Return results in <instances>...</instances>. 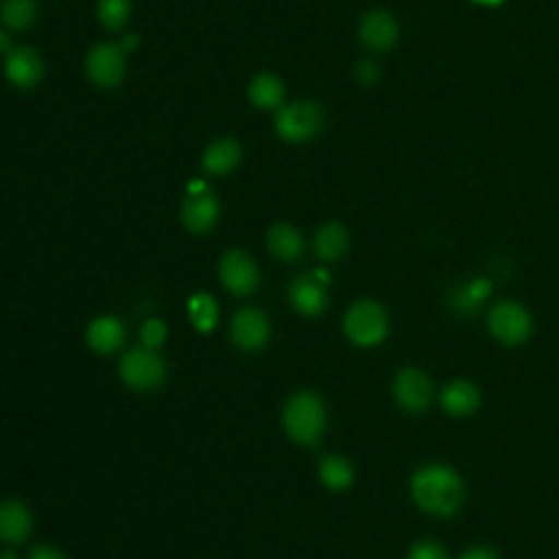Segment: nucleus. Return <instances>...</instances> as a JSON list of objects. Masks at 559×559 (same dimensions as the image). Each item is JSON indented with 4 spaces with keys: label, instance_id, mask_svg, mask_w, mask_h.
<instances>
[{
    "label": "nucleus",
    "instance_id": "1",
    "mask_svg": "<svg viewBox=\"0 0 559 559\" xmlns=\"http://www.w3.org/2000/svg\"><path fill=\"white\" fill-rule=\"evenodd\" d=\"M411 493L419 509L432 515H452L459 511L465 498V487L452 467L430 463L415 472L411 480Z\"/></svg>",
    "mask_w": 559,
    "mask_h": 559
},
{
    "label": "nucleus",
    "instance_id": "2",
    "mask_svg": "<svg viewBox=\"0 0 559 559\" xmlns=\"http://www.w3.org/2000/svg\"><path fill=\"white\" fill-rule=\"evenodd\" d=\"M284 428L288 437L297 443L310 445L317 443L325 430V408L319 395L310 391L295 393L288 397L284 413H282Z\"/></svg>",
    "mask_w": 559,
    "mask_h": 559
},
{
    "label": "nucleus",
    "instance_id": "3",
    "mask_svg": "<svg viewBox=\"0 0 559 559\" xmlns=\"http://www.w3.org/2000/svg\"><path fill=\"white\" fill-rule=\"evenodd\" d=\"M389 332V319L380 304L362 299L356 301L345 314V334L360 347H371L384 341Z\"/></svg>",
    "mask_w": 559,
    "mask_h": 559
},
{
    "label": "nucleus",
    "instance_id": "4",
    "mask_svg": "<svg viewBox=\"0 0 559 559\" xmlns=\"http://www.w3.org/2000/svg\"><path fill=\"white\" fill-rule=\"evenodd\" d=\"M120 378L135 391H151L164 382V360L148 347H135L120 358Z\"/></svg>",
    "mask_w": 559,
    "mask_h": 559
},
{
    "label": "nucleus",
    "instance_id": "5",
    "mask_svg": "<svg viewBox=\"0 0 559 559\" xmlns=\"http://www.w3.org/2000/svg\"><path fill=\"white\" fill-rule=\"evenodd\" d=\"M323 111L319 105L297 100L282 107L275 116V129L286 142H306L321 131Z\"/></svg>",
    "mask_w": 559,
    "mask_h": 559
},
{
    "label": "nucleus",
    "instance_id": "6",
    "mask_svg": "<svg viewBox=\"0 0 559 559\" xmlns=\"http://www.w3.org/2000/svg\"><path fill=\"white\" fill-rule=\"evenodd\" d=\"M489 332L504 345H520L531 336V317L515 301H500L487 317Z\"/></svg>",
    "mask_w": 559,
    "mask_h": 559
},
{
    "label": "nucleus",
    "instance_id": "7",
    "mask_svg": "<svg viewBox=\"0 0 559 559\" xmlns=\"http://www.w3.org/2000/svg\"><path fill=\"white\" fill-rule=\"evenodd\" d=\"M85 72L98 87H114L124 76V50L116 44H96L85 57Z\"/></svg>",
    "mask_w": 559,
    "mask_h": 559
},
{
    "label": "nucleus",
    "instance_id": "8",
    "mask_svg": "<svg viewBox=\"0 0 559 559\" xmlns=\"http://www.w3.org/2000/svg\"><path fill=\"white\" fill-rule=\"evenodd\" d=\"M218 277L234 295H249L258 288V264L245 251H227L218 262Z\"/></svg>",
    "mask_w": 559,
    "mask_h": 559
},
{
    "label": "nucleus",
    "instance_id": "9",
    "mask_svg": "<svg viewBox=\"0 0 559 559\" xmlns=\"http://www.w3.org/2000/svg\"><path fill=\"white\" fill-rule=\"evenodd\" d=\"M216 218L218 203L214 194L201 181H194V186H190V194L181 205V221L186 229L192 234H205L214 227Z\"/></svg>",
    "mask_w": 559,
    "mask_h": 559
},
{
    "label": "nucleus",
    "instance_id": "10",
    "mask_svg": "<svg viewBox=\"0 0 559 559\" xmlns=\"http://www.w3.org/2000/svg\"><path fill=\"white\" fill-rule=\"evenodd\" d=\"M328 275L323 271L306 273L290 284V304L304 317H319L328 306Z\"/></svg>",
    "mask_w": 559,
    "mask_h": 559
},
{
    "label": "nucleus",
    "instance_id": "11",
    "mask_svg": "<svg viewBox=\"0 0 559 559\" xmlns=\"http://www.w3.org/2000/svg\"><path fill=\"white\" fill-rule=\"evenodd\" d=\"M229 334H231V341L240 349L255 352L266 345L271 328H269L266 317L258 308H242L234 314Z\"/></svg>",
    "mask_w": 559,
    "mask_h": 559
},
{
    "label": "nucleus",
    "instance_id": "12",
    "mask_svg": "<svg viewBox=\"0 0 559 559\" xmlns=\"http://www.w3.org/2000/svg\"><path fill=\"white\" fill-rule=\"evenodd\" d=\"M395 400L408 411H424L432 400V382L417 367H404L393 382Z\"/></svg>",
    "mask_w": 559,
    "mask_h": 559
},
{
    "label": "nucleus",
    "instance_id": "13",
    "mask_svg": "<svg viewBox=\"0 0 559 559\" xmlns=\"http://www.w3.org/2000/svg\"><path fill=\"white\" fill-rule=\"evenodd\" d=\"M358 33H360V41L369 50H376V52L391 50L397 41V35H400L397 22L393 20V15L382 11V9L365 13L362 20H360Z\"/></svg>",
    "mask_w": 559,
    "mask_h": 559
},
{
    "label": "nucleus",
    "instance_id": "14",
    "mask_svg": "<svg viewBox=\"0 0 559 559\" xmlns=\"http://www.w3.org/2000/svg\"><path fill=\"white\" fill-rule=\"evenodd\" d=\"M4 72L13 85L33 87L35 83H39V79L44 74V63L35 50L15 48L13 52L7 55Z\"/></svg>",
    "mask_w": 559,
    "mask_h": 559
},
{
    "label": "nucleus",
    "instance_id": "15",
    "mask_svg": "<svg viewBox=\"0 0 559 559\" xmlns=\"http://www.w3.org/2000/svg\"><path fill=\"white\" fill-rule=\"evenodd\" d=\"M441 406L452 417H467L472 415L480 404V393L469 380H452L443 386Z\"/></svg>",
    "mask_w": 559,
    "mask_h": 559
},
{
    "label": "nucleus",
    "instance_id": "16",
    "mask_svg": "<svg viewBox=\"0 0 559 559\" xmlns=\"http://www.w3.org/2000/svg\"><path fill=\"white\" fill-rule=\"evenodd\" d=\"M33 526L31 511L20 500H7L0 507V537L9 544H17L28 537Z\"/></svg>",
    "mask_w": 559,
    "mask_h": 559
},
{
    "label": "nucleus",
    "instance_id": "17",
    "mask_svg": "<svg viewBox=\"0 0 559 559\" xmlns=\"http://www.w3.org/2000/svg\"><path fill=\"white\" fill-rule=\"evenodd\" d=\"M87 345L98 354L116 352L124 341V328L116 317H98L87 325Z\"/></svg>",
    "mask_w": 559,
    "mask_h": 559
},
{
    "label": "nucleus",
    "instance_id": "18",
    "mask_svg": "<svg viewBox=\"0 0 559 559\" xmlns=\"http://www.w3.org/2000/svg\"><path fill=\"white\" fill-rule=\"evenodd\" d=\"M242 157V148L231 138H221L212 142L203 153V168L212 175H225L238 166Z\"/></svg>",
    "mask_w": 559,
    "mask_h": 559
},
{
    "label": "nucleus",
    "instance_id": "19",
    "mask_svg": "<svg viewBox=\"0 0 559 559\" xmlns=\"http://www.w3.org/2000/svg\"><path fill=\"white\" fill-rule=\"evenodd\" d=\"M347 245H349V236L345 227L338 223H325L314 236V253L319 260H325V262L343 258V253L347 251Z\"/></svg>",
    "mask_w": 559,
    "mask_h": 559
},
{
    "label": "nucleus",
    "instance_id": "20",
    "mask_svg": "<svg viewBox=\"0 0 559 559\" xmlns=\"http://www.w3.org/2000/svg\"><path fill=\"white\" fill-rule=\"evenodd\" d=\"M266 245L271 249V253L280 260H297L301 249H304V240H301V234L293 227V225H286V223H280V225H273L269 236H266Z\"/></svg>",
    "mask_w": 559,
    "mask_h": 559
},
{
    "label": "nucleus",
    "instance_id": "21",
    "mask_svg": "<svg viewBox=\"0 0 559 559\" xmlns=\"http://www.w3.org/2000/svg\"><path fill=\"white\" fill-rule=\"evenodd\" d=\"M284 98V85L275 74L262 72L249 83V100L260 109H273Z\"/></svg>",
    "mask_w": 559,
    "mask_h": 559
},
{
    "label": "nucleus",
    "instance_id": "22",
    "mask_svg": "<svg viewBox=\"0 0 559 559\" xmlns=\"http://www.w3.org/2000/svg\"><path fill=\"white\" fill-rule=\"evenodd\" d=\"M319 476H321V483L328 487V489H334V491H343L352 485L354 480V469L352 465L343 459V456H336V454H330L321 461L319 465Z\"/></svg>",
    "mask_w": 559,
    "mask_h": 559
},
{
    "label": "nucleus",
    "instance_id": "23",
    "mask_svg": "<svg viewBox=\"0 0 559 559\" xmlns=\"http://www.w3.org/2000/svg\"><path fill=\"white\" fill-rule=\"evenodd\" d=\"M489 290H491V284L487 280H472L469 284L452 293V306L463 314H472L478 310L480 301L489 295Z\"/></svg>",
    "mask_w": 559,
    "mask_h": 559
},
{
    "label": "nucleus",
    "instance_id": "24",
    "mask_svg": "<svg viewBox=\"0 0 559 559\" xmlns=\"http://www.w3.org/2000/svg\"><path fill=\"white\" fill-rule=\"evenodd\" d=\"M37 15V2L35 0H4L2 2V20L7 26L15 31H24L33 24Z\"/></svg>",
    "mask_w": 559,
    "mask_h": 559
},
{
    "label": "nucleus",
    "instance_id": "25",
    "mask_svg": "<svg viewBox=\"0 0 559 559\" xmlns=\"http://www.w3.org/2000/svg\"><path fill=\"white\" fill-rule=\"evenodd\" d=\"M188 310H190V319L194 323L197 330L201 332H210L214 325H216V317H218V310H216V304L210 295L205 293H199L194 295L190 301H188Z\"/></svg>",
    "mask_w": 559,
    "mask_h": 559
},
{
    "label": "nucleus",
    "instance_id": "26",
    "mask_svg": "<svg viewBox=\"0 0 559 559\" xmlns=\"http://www.w3.org/2000/svg\"><path fill=\"white\" fill-rule=\"evenodd\" d=\"M131 13V2L129 0H98V20L105 28L118 31L124 26Z\"/></svg>",
    "mask_w": 559,
    "mask_h": 559
},
{
    "label": "nucleus",
    "instance_id": "27",
    "mask_svg": "<svg viewBox=\"0 0 559 559\" xmlns=\"http://www.w3.org/2000/svg\"><path fill=\"white\" fill-rule=\"evenodd\" d=\"M140 338H142L144 347H148V349L159 347L164 343V338H166V325L159 319H148L140 328Z\"/></svg>",
    "mask_w": 559,
    "mask_h": 559
},
{
    "label": "nucleus",
    "instance_id": "28",
    "mask_svg": "<svg viewBox=\"0 0 559 559\" xmlns=\"http://www.w3.org/2000/svg\"><path fill=\"white\" fill-rule=\"evenodd\" d=\"M408 559H448V552L439 542L421 539V542H415L411 546Z\"/></svg>",
    "mask_w": 559,
    "mask_h": 559
},
{
    "label": "nucleus",
    "instance_id": "29",
    "mask_svg": "<svg viewBox=\"0 0 559 559\" xmlns=\"http://www.w3.org/2000/svg\"><path fill=\"white\" fill-rule=\"evenodd\" d=\"M356 79L362 83V85H371L380 79V68L373 63V61H360L356 66Z\"/></svg>",
    "mask_w": 559,
    "mask_h": 559
},
{
    "label": "nucleus",
    "instance_id": "30",
    "mask_svg": "<svg viewBox=\"0 0 559 559\" xmlns=\"http://www.w3.org/2000/svg\"><path fill=\"white\" fill-rule=\"evenodd\" d=\"M28 559H68L61 550L52 548V546H35L28 552Z\"/></svg>",
    "mask_w": 559,
    "mask_h": 559
},
{
    "label": "nucleus",
    "instance_id": "31",
    "mask_svg": "<svg viewBox=\"0 0 559 559\" xmlns=\"http://www.w3.org/2000/svg\"><path fill=\"white\" fill-rule=\"evenodd\" d=\"M461 559H498V555L485 546H474L461 555Z\"/></svg>",
    "mask_w": 559,
    "mask_h": 559
},
{
    "label": "nucleus",
    "instance_id": "32",
    "mask_svg": "<svg viewBox=\"0 0 559 559\" xmlns=\"http://www.w3.org/2000/svg\"><path fill=\"white\" fill-rule=\"evenodd\" d=\"M135 41H138V37H135V35H129V37L122 39V46H120V48H122V50H131V48L135 46Z\"/></svg>",
    "mask_w": 559,
    "mask_h": 559
},
{
    "label": "nucleus",
    "instance_id": "33",
    "mask_svg": "<svg viewBox=\"0 0 559 559\" xmlns=\"http://www.w3.org/2000/svg\"><path fill=\"white\" fill-rule=\"evenodd\" d=\"M474 2H478V4H487V7H496V4H500L502 0H474Z\"/></svg>",
    "mask_w": 559,
    "mask_h": 559
},
{
    "label": "nucleus",
    "instance_id": "34",
    "mask_svg": "<svg viewBox=\"0 0 559 559\" xmlns=\"http://www.w3.org/2000/svg\"><path fill=\"white\" fill-rule=\"evenodd\" d=\"M0 559H17V557H15V555H13V552H11V550H4V552H2V557H0Z\"/></svg>",
    "mask_w": 559,
    "mask_h": 559
}]
</instances>
